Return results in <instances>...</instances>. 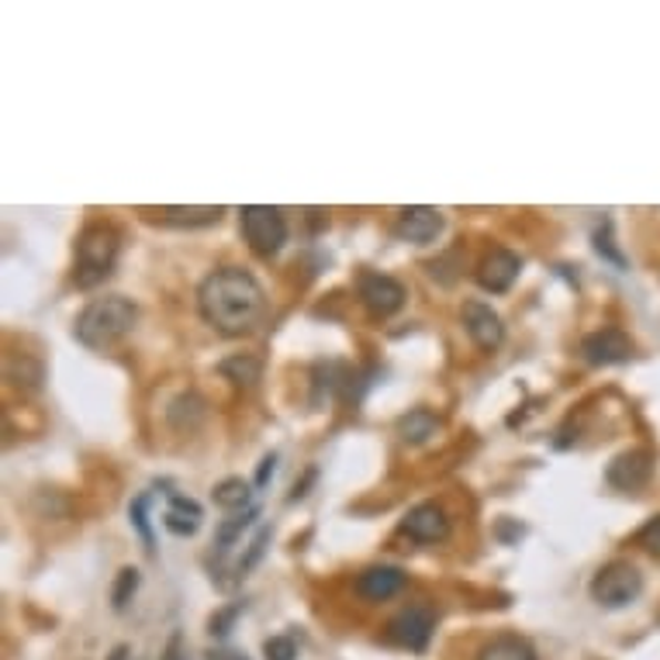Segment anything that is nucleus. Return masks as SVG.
<instances>
[{
	"label": "nucleus",
	"mask_w": 660,
	"mask_h": 660,
	"mask_svg": "<svg viewBox=\"0 0 660 660\" xmlns=\"http://www.w3.org/2000/svg\"><path fill=\"white\" fill-rule=\"evenodd\" d=\"M197 308L215 332H221L228 339H239V336H249L256 326L264 322L267 295H264V283L256 280L249 270L221 267V270H215L200 280Z\"/></svg>",
	"instance_id": "obj_1"
},
{
	"label": "nucleus",
	"mask_w": 660,
	"mask_h": 660,
	"mask_svg": "<svg viewBox=\"0 0 660 660\" xmlns=\"http://www.w3.org/2000/svg\"><path fill=\"white\" fill-rule=\"evenodd\" d=\"M135 322H138V308L122 295H107V298H94L76 314L73 336L87 350H107L118 339H125L135 329Z\"/></svg>",
	"instance_id": "obj_2"
},
{
	"label": "nucleus",
	"mask_w": 660,
	"mask_h": 660,
	"mask_svg": "<svg viewBox=\"0 0 660 660\" xmlns=\"http://www.w3.org/2000/svg\"><path fill=\"white\" fill-rule=\"evenodd\" d=\"M122 256V233L107 221H94L80 233L76 239V252H73V283L80 291H91V287H101L114 267H118Z\"/></svg>",
	"instance_id": "obj_3"
},
{
	"label": "nucleus",
	"mask_w": 660,
	"mask_h": 660,
	"mask_svg": "<svg viewBox=\"0 0 660 660\" xmlns=\"http://www.w3.org/2000/svg\"><path fill=\"white\" fill-rule=\"evenodd\" d=\"M643 591V574L629 560H612L591 578V598L601 609H626Z\"/></svg>",
	"instance_id": "obj_4"
},
{
	"label": "nucleus",
	"mask_w": 660,
	"mask_h": 660,
	"mask_svg": "<svg viewBox=\"0 0 660 660\" xmlns=\"http://www.w3.org/2000/svg\"><path fill=\"white\" fill-rule=\"evenodd\" d=\"M239 225H243V236L256 256H277L280 246L287 243V221L280 215V208L246 205L239 212Z\"/></svg>",
	"instance_id": "obj_5"
},
{
	"label": "nucleus",
	"mask_w": 660,
	"mask_h": 660,
	"mask_svg": "<svg viewBox=\"0 0 660 660\" xmlns=\"http://www.w3.org/2000/svg\"><path fill=\"white\" fill-rule=\"evenodd\" d=\"M357 298L360 305L374 314V319H391L401 308H405V283L388 277V274H378V270H363L357 277Z\"/></svg>",
	"instance_id": "obj_6"
},
{
	"label": "nucleus",
	"mask_w": 660,
	"mask_h": 660,
	"mask_svg": "<svg viewBox=\"0 0 660 660\" xmlns=\"http://www.w3.org/2000/svg\"><path fill=\"white\" fill-rule=\"evenodd\" d=\"M433 629H436V612L429 606H409L401 609L391 622H388V640L401 650H412L422 653L433 640Z\"/></svg>",
	"instance_id": "obj_7"
},
{
	"label": "nucleus",
	"mask_w": 660,
	"mask_h": 660,
	"mask_svg": "<svg viewBox=\"0 0 660 660\" xmlns=\"http://www.w3.org/2000/svg\"><path fill=\"white\" fill-rule=\"evenodd\" d=\"M461 322L471 336V342L477 350L484 353H492L502 347V339H505V326L498 319V311L492 305H484V301H464L461 308Z\"/></svg>",
	"instance_id": "obj_8"
},
{
	"label": "nucleus",
	"mask_w": 660,
	"mask_h": 660,
	"mask_svg": "<svg viewBox=\"0 0 660 660\" xmlns=\"http://www.w3.org/2000/svg\"><path fill=\"white\" fill-rule=\"evenodd\" d=\"M650 477H653V453L643 446L619 453L606 471V481L619 487V492H640V487L650 484Z\"/></svg>",
	"instance_id": "obj_9"
},
{
	"label": "nucleus",
	"mask_w": 660,
	"mask_h": 660,
	"mask_svg": "<svg viewBox=\"0 0 660 660\" xmlns=\"http://www.w3.org/2000/svg\"><path fill=\"white\" fill-rule=\"evenodd\" d=\"M519 274H523V260H519V252H512V249H492L474 270L477 283L492 295H505L508 287L519 280Z\"/></svg>",
	"instance_id": "obj_10"
},
{
	"label": "nucleus",
	"mask_w": 660,
	"mask_h": 660,
	"mask_svg": "<svg viewBox=\"0 0 660 660\" xmlns=\"http://www.w3.org/2000/svg\"><path fill=\"white\" fill-rule=\"evenodd\" d=\"M581 357L591 367H612V363H626L633 360V339L619 329H601L581 339Z\"/></svg>",
	"instance_id": "obj_11"
},
{
	"label": "nucleus",
	"mask_w": 660,
	"mask_h": 660,
	"mask_svg": "<svg viewBox=\"0 0 660 660\" xmlns=\"http://www.w3.org/2000/svg\"><path fill=\"white\" fill-rule=\"evenodd\" d=\"M401 529H405L415 543H443L450 536V515L436 502H422V505L409 508V515L401 519Z\"/></svg>",
	"instance_id": "obj_12"
},
{
	"label": "nucleus",
	"mask_w": 660,
	"mask_h": 660,
	"mask_svg": "<svg viewBox=\"0 0 660 660\" xmlns=\"http://www.w3.org/2000/svg\"><path fill=\"white\" fill-rule=\"evenodd\" d=\"M443 233V212L425 208V205H412L401 208L398 221H394V236L405 243H433Z\"/></svg>",
	"instance_id": "obj_13"
},
{
	"label": "nucleus",
	"mask_w": 660,
	"mask_h": 660,
	"mask_svg": "<svg viewBox=\"0 0 660 660\" xmlns=\"http://www.w3.org/2000/svg\"><path fill=\"white\" fill-rule=\"evenodd\" d=\"M405 581H409V574L401 567L378 564V567H367L357 578V595L363 601H388V598H394L401 588H405Z\"/></svg>",
	"instance_id": "obj_14"
},
{
	"label": "nucleus",
	"mask_w": 660,
	"mask_h": 660,
	"mask_svg": "<svg viewBox=\"0 0 660 660\" xmlns=\"http://www.w3.org/2000/svg\"><path fill=\"white\" fill-rule=\"evenodd\" d=\"M205 523V508H200L194 498L184 495H169V505L163 512V526L174 533V536H194Z\"/></svg>",
	"instance_id": "obj_15"
},
{
	"label": "nucleus",
	"mask_w": 660,
	"mask_h": 660,
	"mask_svg": "<svg viewBox=\"0 0 660 660\" xmlns=\"http://www.w3.org/2000/svg\"><path fill=\"white\" fill-rule=\"evenodd\" d=\"M146 215L159 225H181V228H205V225H218L225 208H159Z\"/></svg>",
	"instance_id": "obj_16"
},
{
	"label": "nucleus",
	"mask_w": 660,
	"mask_h": 660,
	"mask_svg": "<svg viewBox=\"0 0 660 660\" xmlns=\"http://www.w3.org/2000/svg\"><path fill=\"white\" fill-rule=\"evenodd\" d=\"M477 660H539L523 637H495L477 650Z\"/></svg>",
	"instance_id": "obj_17"
},
{
	"label": "nucleus",
	"mask_w": 660,
	"mask_h": 660,
	"mask_svg": "<svg viewBox=\"0 0 660 660\" xmlns=\"http://www.w3.org/2000/svg\"><path fill=\"white\" fill-rule=\"evenodd\" d=\"M436 429H440V419H436L433 412H429V409H412L405 419L398 422L401 440L412 443V446H419V443H425V440H433Z\"/></svg>",
	"instance_id": "obj_18"
},
{
	"label": "nucleus",
	"mask_w": 660,
	"mask_h": 660,
	"mask_svg": "<svg viewBox=\"0 0 660 660\" xmlns=\"http://www.w3.org/2000/svg\"><path fill=\"white\" fill-rule=\"evenodd\" d=\"M256 515H260V508L252 505V508H246V512H236L233 519H225V523L218 526V536H215V554H218V557H225L228 550L236 547V539L252 526Z\"/></svg>",
	"instance_id": "obj_19"
},
{
	"label": "nucleus",
	"mask_w": 660,
	"mask_h": 660,
	"mask_svg": "<svg viewBox=\"0 0 660 660\" xmlns=\"http://www.w3.org/2000/svg\"><path fill=\"white\" fill-rule=\"evenodd\" d=\"M212 495H215V505H221V508H228V512H246V508H252V505H249L252 492H249V484H246L243 477H225Z\"/></svg>",
	"instance_id": "obj_20"
},
{
	"label": "nucleus",
	"mask_w": 660,
	"mask_h": 660,
	"mask_svg": "<svg viewBox=\"0 0 660 660\" xmlns=\"http://www.w3.org/2000/svg\"><path fill=\"white\" fill-rule=\"evenodd\" d=\"M218 370H221L228 381H236L239 388L243 384L249 388V384L260 381V360H252V357H233V360H225Z\"/></svg>",
	"instance_id": "obj_21"
},
{
	"label": "nucleus",
	"mask_w": 660,
	"mask_h": 660,
	"mask_svg": "<svg viewBox=\"0 0 660 660\" xmlns=\"http://www.w3.org/2000/svg\"><path fill=\"white\" fill-rule=\"evenodd\" d=\"M135 591H138V570H135V567H122L118 578H114V588H111V606H114V612H125Z\"/></svg>",
	"instance_id": "obj_22"
},
{
	"label": "nucleus",
	"mask_w": 660,
	"mask_h": 660,
	"mask_svg": "<svg viewBox=\"0 0 660 660\" xmlns=\"http://www.w3.org/2000/svg\"><path fill=\"white\" fill-rule=\"evenodd\" d=\"M128 519H132V526L138 529L142 543H146V550H153V529H149V495H138V498L128 505Z\"/></svg>",
	"instance_id": "obj_23"
},
{
	"label": "nucleus",
	"mask_w": 660,
	"mask_h": 660,
	"mask_svg": "<svg viewBox=\"0 0 660 660\" xmlns=\"http://www.w3.org/2000/svg\"><path fill=\"white\" fill-rule=\"evenodd\" d=\"M595 249H598V256H606L609 264L626 267V256L616 249V239H612V221H601V225L595 228Z\"/></svg>",
	"instance_id": "obj_24"
},
{
	"label": "nucleus",
	"mask_w": 660,
	"mask_h": 660,
	"mask_svg": "<svg viewBox=\"0 0 660 660\" xmlns=\"http://www.w3.org/2000/svg\"><path fill=\"white\" fill-rule=\"evenodd\" d=\"M270 533H274L270 526H260V533H256V536H252V543H249V550H246V557H243V560L236 564V570H239V574H246V570H252V564H256V560H260V557H264V550H267V543H270Z\"/></svg>",
	"instance_id": "obj_25"
},
{
	"label": "nucleus",
	"mask_w": 660,
	"mask_h": 660,
	"mask_svg": "<svg viewBox=\"0 0 660 660\" xmlns=\"http://www.w3.org/2000/svg\"><path fill=\"white\" fill-rule=\"evenodd\" d=\"M264 657L267 660H295L298 657V647H295L291 637H270L264 643Z\"/></svg>",
	"instance_id": "obj_26"
},
{
	"label": "nucleus",
	"mask_w": 660,
	"mask_h": 660,
	"mask_svg": "<svg viewBox=\"0 0 660 660\" xmlns=\"http://www.w3.org/2000/svg\"><path fill=\"white\" fill-rule=\"evenodd\" d=\"M637 543H640V547H643L650 557L660 560V515H653V519L637 533Z\"/></svg>",
	"instance_id": "obj_27"
},
{
	"label": "nucleus",
	"mask_w": 660,
	"mask_h": 660,
	"mask_svg": "<svg viewBox=\"0 0 660 660\" xmlns=\"http://www.w3.org/2000/svg\"><path fill=\"white\" fill-rule=\"evenodd\" d=\"M239 612H243V601H239V606H233V609H225V612L212 616V622H208L212 637H228V629H233V619H236Z\"/></svg>",
	"instance_id": "obj_28"
},
{
	"label": "nucleus",
	"mask_w": 660,
	"mask_h": 660,
	"mask_svg": "<svg viewBox=\"0 0 660 660\" xmlns=\"http://www.w3.org/2000/svg\"><path fill=\"white\" fill-rule=\"evenodd\" d=\"M277 471V453H267L264 461H260V474H256V487H267V481L274 477Z\"/></svg>",
	"instance_id": "obj_29"
},
{
	"label": "nucleus",
	"mask_w": 660,
	"mask_h": 660,
	"mask_svg": "<svg viewBox=\"0 0 660 660\" xmlns=\"http://www.w3.org/2000/svg\"><path fill=\"white\" fill-rule=\"evenodd\" d=\"M159 660H187V657H184V640H181V637L169 640V647H166V653H163Z\"/></svg>",
	"instance_id": "obj_30"
},
{
	"label": "nucleus",
	"mask_w": 660,
	"mask_h": 660,
	"mask_svg": "<svg viewBox=\"0 0 660 660\" xmlns=\"http://www.w3.org/2000/svg\"><path fill=\"white\" fill-rule=\"evenodd\" d=\"M104 660H132V647H128V643H118Z\"/></svg>",
	"instance_id": "obj_31"
},
{
	"label": "nucleus",
	"mask_w": 660,
	"mask_h": 660,
	"mask_svg": "<svg viewBox=\"0 0 660 660\" xmlns=\"http://www.w3.org/2000/svg\"><path fill=\"white\" fill-rule=\"evenodd\" d=\"M208 660H246V657L236 650H208Z\"/></svg>",
	"instance_id": "obj_32"
}]
</instances>
